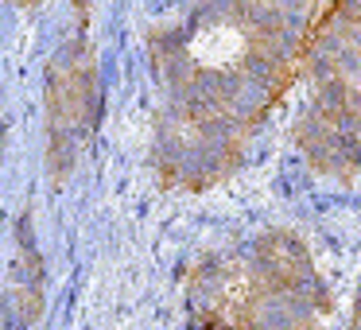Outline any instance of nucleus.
Here are the masks:
<instances>
[{"instance_id":"nucleus-1","label":"nucleus","mask_w":361,"mask_h":330,"mask_svg":"<svg viewBox=\"0 0 361 330\" xmlns=\"http://www.w3.org/2000/svg\"><path fill=\"white\" fill-rule=\"evenodd\" d=\"M245 55V35L233 24H214L190 39V59L206 71H229Z\"/></svg>"}]
</instances>
